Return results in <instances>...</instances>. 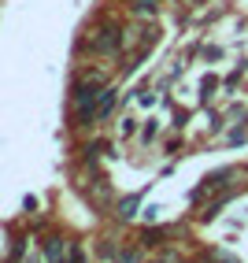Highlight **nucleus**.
I'll return each mask as SVG.
<instances>
[{"label": "nucleus", "mask_w": 248, "mask_h": 263, "mask_svg": "<svg viewBox=\"0 0 248 263\" xmlns=\"http://www.w3.org/2000/svg\"><path fill=\"white\" fill-rule=\"evenodd\" d=\"M234 167H226V171H219V174H207V185H226V178H234Z\"/></svg>", "instance_id": "obj_5"}, {"label": "nucleus", "mask_w": 248, "mask_h": 263, "mask_svg": "<svg viewBox=\"0 0 248 263\" xmlns=\"http://www.w3.org/2000/svg\"><path fill=\"white\" fill-rule=\"evenodd\" d=\"M89 48L97 52V56H115V52L122 48V26L119 23H104L89 37Z\"/></svg>", "instance_id": "obj_1"}, {"label": "nucleus", "mask_w": 248, "mask_h": 263, "mask_svg": "<svg viewBox=\"0 0 248 263\" xmlns=\"http://www.w3.org/2000/svg\"><path fill=\"white\" fill-rule=\"evenodd\" d=\"M115 93H119V89H104V93H100V100H97V119H108V115H111Z\"/></svg>", "instance_id": "obj_2"}, {"label": "nucleus", "mask_w": 248, "mask_h": 263, "mask_svg": "<svg viewBox=\"0 0 248 263\" xmlns=\"http://www.w3.org/2000/svg\"><path fill=\"white\" fill-rule=\"evenodd\" d=\"M45 256H48L52 263H63V256H67V245H63V237H48V245H45Z\"/></svg>", "instance_id": "obj_3"}, {"label": "nucleus", "mask_w": 248, "mask_h": 263, "mask_svg": "<svg viewBox=\"0 0 248 263\" xmlns=\"http://www.w3.org/2000/svg\"><path fill=\"white\" fill-rule=\"evenodd\" d=\"M119 130L126 134V137H130V134H137V119H130V115H126V119H122V126H119Z\"/></svg>", "instance_id": "obj_7"}, {"label": "nucleus", "mask_w": 248, "mask_h": 263, "mask_svg": "<svg viewBox=\"0 0 248 263\" xmlns=\"http://www.w3.org/2000/svg\"><path fill=\"white\" fill-rule=\"evenodd\" d=\"M130 8H133L137 15H156V8H159V0H130Z\"/></svg>", "instance_id": "obj_4"}, {"label": "nucleus", "mask_w": 248, "mask_h": 263, "mask_svg": "<svg viewBox=\"0 0 248 263\" xmlns=\"http://www.w3.org/2000/svg\"><path fill=\"white\" fill-rule=\"evenodd\" d=\"M119 263H137V252H122V256H119Z\"/></svg>", "instance_id": "obj_9"}, {"label": "nucleus", "mask_w": 248, "mask_h": 263, "mask_svg": "<svg viewBox=\"0 0 248 263\" xmlns=\"http://www.w3.org/2000/svg\"><path fill=\"white\" fill-rule=\"evenodd\" d=\"M67 263H82V249L74 245V249H70V256H67Z\"/></svg>", "instance_id": "obj_8"}, {"label": "nucleus", "mask_w": 248, "mask_h": 263, "mask_svg": "<svg viewBox=\"0 0 248 263\" xmlns=\"http://www.w3.org/2000/svg\"><path fill=\"white\" fill-rule=\"evenodd\" d=\"M119 215H122V219H133V215H137V197L122 200V204H119Z\"/></svg>", "instance_id": "obj_6"}]
</instances>
